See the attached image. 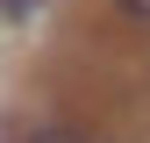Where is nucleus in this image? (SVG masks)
<instances>
[{
    "label": "nucleus",
    "mask_w": 150,
    "mask_h": 143,
    "mask_svg": "<svg viewBox=\"0 0 150 143\" xmlns=\"http://www.w3.org/2000/svg\"><path fill=\"white\" fill-rule=\"evenodd\" d=\"M29 143H86V136H79V129H36Z\"/></svg>",
    "instance_id": "nucleus-1"
},
{
    "label": "nucleus",
    "mask_w": 150,
    "mask_h": 143,
    "mask_svg": "<svg viewBox=\"0 0 150 143\" xmlns=\"http://www.w3.org/2000/svg\"><path fill=\"white\" fill-rule=\"evenodd\" d=\"M115 7L129 14V22H150V0H115Z\"/></svg>",
    "instance_id": "nucleus-2"
},
{
    "label": "nucleus",
    "mask_w": 150,
    "mask_h": 143,
    "mask_svg": "<svg viewBox=\"0 0 150 143\" xmlns=\"http://www.w3.org/2000/svg\"><path fill=\"white\" fill-rule=\"evenodd\" d=\"M0 7H7V14H36L43 0H0Z\"/></svg>",
    "instance_id": "nucleus-3"
}]
</instances>
